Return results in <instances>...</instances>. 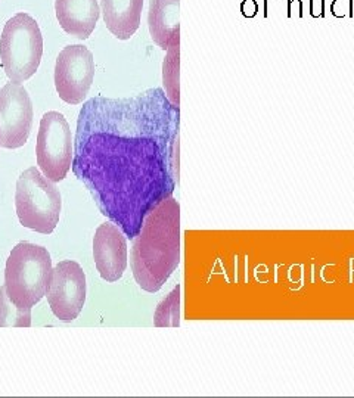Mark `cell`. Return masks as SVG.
<instances>
[{
    "mask_svg": "<svg viewBox=\"0 0 354 398\" xmlns=\"http://www.w3.org/2000/svg\"><path fill=\"white\" fill-rule=\"evenodd\" d=\"M86 291V275L81 265L65 260L52 268L46 297L52 313L59 320L73 321L84 307Z\"/></svg>",
    "mask_w": 354,
    "mask_h": 398,
    "instance_id": "8",
    "label": "cell"
},
{
    "mask_svg": "<svg viewBox=\"0 0 354 398\" xmlns=\"http://www.w3.org/2000/svg\"><path fill=\"white\" fill-rule=\"evenodd\" d=\"M37 164L50 182H62L73 166V137L65 117L56 111L40 120L36 143Z\"/></svg>",
    "mask_w": 354,
    "mask_h": 398,
    "instance_id": "6",
    "label": "cell"
},
{
    "mask_svg": "<svg viewBox=\"0 0 354 398\" xmlns=\"http://www.w3.org/2000/svg\"><path fill=\"white\" fill-rule=\"evenodd\" d=\"M95 78V59L83 44H71L56 58L55 87L59 98L78 105L86 99Z\"/></svg>",
    "mask_w": 354,
    "mask_h": 398,
    "instance_id": "7",
    "label": "cell"
},
{
    "mask_svg": "<svg viewBox=\"0 0 354 398\" xmlns=\"http://www.w3.org/2000/svg\"><path fill=\"white\" fill-rule=\"evenodd\" d=\"M43 55V37L39 24L21 12L5 24L0 37V59L8 78L22 83L39 69Z\"/></svg>",
    "mask_w": 354,
    "mask_h": 398,
    "instance_id": "4",
    "label": "cell"
},
{
    "mask_svg": "<svg viewBox=\"0 0 354 398\" xmlns=\"http://www.w3.org/2000/svg\"><path fill=\"white\" fill-rule=\"evenodd\" d=\"M179 8L180 0H151L149 3V33L154 43L163 50L180 39Z\"/></svg>",
    "mask_w": 354,
    "mask_h": 398,
    "instance_id": "13",
    "label": "cell"
},
{
    "mask_svg": "<svg viewBox=\"0 0 354 398\" xmlns=\"http://www.w3.org/2000/svg\"><path fill=\"white\" fill-rule=\"evenodd\" d=\"M100 8L111 33L118 40L132 39L140 25L144 0H102Z\"/></svg>",
    "mask_w": 354,
    "mask_h": 398,
    "instance_id": "12",
    "label": "cell"
},
{
    "mask_svg": "<svg viewBox=\"0 0 354 398\" xmlns=\"http://www.w3.org/2000/svg\"><path fill=\"white\" fill-rule=\"evenodd\" d=\"M331 12L335 18L350 16V0H333L331 5Z\"/></svg>",
    "mask_w": 354,
    "mask_h": 398,
    "instance_id": "17",
    "label": "cell"
},
{
    "mask_svg": "<svg viewBox=\"0 0 354 398\" xmlns=\"http://www.w3.org/2000/svg\"><path fill=\"white\" fill-rule=\"evenodd\" d=\"M15 207L24 227L49 234L59 223L62 201L54 182L31 167L18 177Z\"/></svg>",
    "mask_w": 354,
    "mask_h": 398,
    "instance_id": "5",
    "label": "cell"
},
{
    "mask_svg": "<svg viewBox=\"0 0 354 398\" xmlns=\"http://www.w3.org/2000/svg\"><path fill=\"white\" fill-rule=\"evenodd\" d=\"M179 121V108L161 88L121 99L98 96L80 110L73 171L129 239L176 189Z\"/></svg>",
    "mask_w": 354,
    "mask_h": 398,
    "instance_id": "1",
    "label": "cell"
},
{
    "mask_svg": "<svg viewBox=\"0 0 354 398\" xmlns=\"http://www.w3.org/2000/svg\"><path fill=\"white\" fill-rule=\"evenodd\" d=\"M31 309L18 307L8 295L6 286H0V328H30Z\"/></svg>",
    "mask_w": 354,
    "mask_h": 398,
    "instance_id": "15",
    "label": "cell"
},
{
    "mask_svg": "<svg viewBox=\"0 0 354 398\" xmlns=\"http://www.w3.org/2000/svg\"><path fill=\"white\" fill-rule=\"evenodd\" d=\"M154 324L158 328H177L180 324V286L177 285L155 310Z\"/></svg>",
    "mask_w": 354,
    "mask_h": 398,
    "instance_id": "16",
    "label": "cell"
},
{
    "mask_svg": "<svg viewBox=\"0 0 354 398\" xmlns=\"http://www.w3.org/2000/svg\"><path fill=\"white\" fill-rule=\"evenodd\" d=\"M264 18H267L269 16V0H264Z\"/></svg>",
    "mask_w": 354,
    "mask_h": 398,
    "instance_id": "21",
    "label": "cell"
},
{
    "mask_svg": "<svg viewBox=\"0 0 354 398\" xmlns=\"http://www.w3.org/2000/svg\"><path fill=\"white\" fill-rule=\"evenodd\" d=\"M55 12L65 33L86 40L96 27L100 9L98 0H55Z\"/></svg>",
    "mask_w": 354,
    "mask_h": 398,
    "instance_id": "11",
    "label": "cell"
},
{
    "mask_svg": "<svg viewBox=\"0 0 354 398\" xmlns=\"http://www.w3.org/2000/svg\"><path fill=\"white\" fill-rule=\"evenodd\" d=\"M180 39L167 49V58L163 65V81L167 92V99L173 106H180V88H179V66H180Z\"/></svg>",
    "mask_w": 354,
    "mask_h": 398,
    "instance_id": "14",
    "label": "cell"
},
{
    "mask_svg": "<svg viewBox=\"0 0 354 398\" xmlns=\"http://www.w3.org/2000/svg\"><path fill=\"white\" fill-rule=\"evenodd\" d=\"M325 0H310V15L313 18H325Z\"/></svg>",
    "mask_w": 354,
    "mask_h": 398,
    "instance_id": "19",
    "label": "cell"
},
{
    "mask_svg": "<svg viewBox=\"0 0 354 398\" xmlns=\"http://www.w3.org/2000/svg\"><path fill=\"white\" fill-rule=\"evenodd\" d=\"M180 261V205L164 199L145 217L132 248V270L137 285L158 292Z\"/></svg>",
    "mask_w": 354,
    "mask_h": 398,
    "instance_id": "2",
    "label": "cell"
},
{
    "mask_svg": "<svg viewBox=\"0 0 354 398\" xmlns=\"http://www.w3.org/2000/svg\"><path fill=\"white\" fill-rule=\"evenodd\" d=\"M354 16V9H353V0H350V18Z\"/></svg>",
    "mask_w": 354,
    "mask_h": 398,
    "instance_id": "22",
    "label": "cell"
},
{
    "mask_svg": "<svg viewBox=\"0 0 354 398\" xmlns=\"http://www.w3.org/2000/svg\"><path fill=\"white\" fill-rule=\"evenodd\" d=\"M241 12L245 18H254L258 13V3L257 0H243L241 3Z\"/></svg>",
    "mask_w": 354,
    "mask_h": 398,
    "instance_id": "18",
    "label": "cell"
},
{
    "mask_svg": "<svg viewBox=\"0 0 354 398\" xmlns=\"http://www.w3.org/2000/svg\"><path fill=\"white\" fill-rule=\"evenodd\" d=\"M93 258L100 277L107 282H117L127 267V241L122 230L111 223H103L95 232Z\"/></svg>",
    "mask_w": 354,
    "mask_h": 398,
    "instance_id": "10",
    "label": "cell"
},
{
    "mask_svg": "<svg viewBox=\"0 0 354 398\" xmlns=\"http://www.w3.org/2000/svg\"><path fill=\"white\" fill-rule=\"evenodd\" d=\"M287 11L288 18H292L294 12H297L298 18H303L304 16V13H303V0H288Z\"/></svg>",
    "mask_w": 354,
    "mask_h": 398,
    "instance_id": "20",
    "label": "cell"
},
{
    "mask_svg": "<svg viewBox=\"0 0 354 398\" xmlns=\"http://www.w3.org/2000/svg\"><path fill=\"white\" fill-rule=\"evenodd\" d=\"M52 275L47 249L30 242L12 248L5 268V286L9 298L21 309H33L46 295Z\"/></svg>",
    "mask_w": 354,
    "mask_h": 398,
    "instance_id": "3",
    "label": "cell"
},
{
    "mask_svg": "<svg viewBox=\"0 0 354 398\" xmlns=\"http://www.w3.org/2000/svg\"><path fill=\"white\" fill-rule=\"evenodd\" d=\"M33 103L21 83L0 88V146L16 149L27 143L33 127Z\"/></svg>",
    "mask_w": 354,
    "mask_h": 398,
    "instance_id": "9",
    "label": "cell"
}]
</instances>
